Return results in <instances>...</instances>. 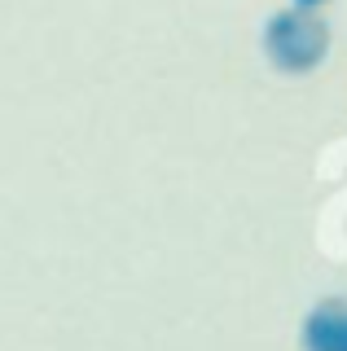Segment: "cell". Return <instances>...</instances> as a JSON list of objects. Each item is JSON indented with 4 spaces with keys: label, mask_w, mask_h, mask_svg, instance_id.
<instances>
[{
    "label": "cell",
    "mask_w": 347,
    "mask_h": 351,
    "mask_svg": "<svg viewBox=\"0 0 347 351\" xmlns=\"http://www.w3.org/2000/svg\"><path fill=\"white\" fill-rule=\"evenodd\" d=\"M330 22H325L317 9H295L281 5L264 18L259 27V49L273 71L281 75H312L321 71V62L330 58Z\"/></svg>",
    "instance_id": "obj_1"
},
{
    "label": "cell",
    "mask_w": 347,
    "mask_h": 351,
    "mask_svg": "<svg viewBox=\"0 0 347 351\" xmlns=\"http://www.w3.org/2000/svg\"><path fill=\"white\" fill-rule=\"evenodd\" d=\"M290 5H295V9H317V14H321V9L330 5V0H290Z\"/></svg>",
    "instance_id": "obj_3"
},
{
    "label": "cell",
    "mask_w": 347,
    "mask_h": 351,
    "mask_svg": "<svg viewBox=\"0 0 347 351\" xmlns=\"http://www.w3.org/2000/svg\"><path fill=\"white\" fill-rule=\"evenodd\" d=\"M299 347L303 351H347V299L330 294L308 307L299 325Z\"/></svg>",
    "instance_id": "obj_2"
}]
</instances>
